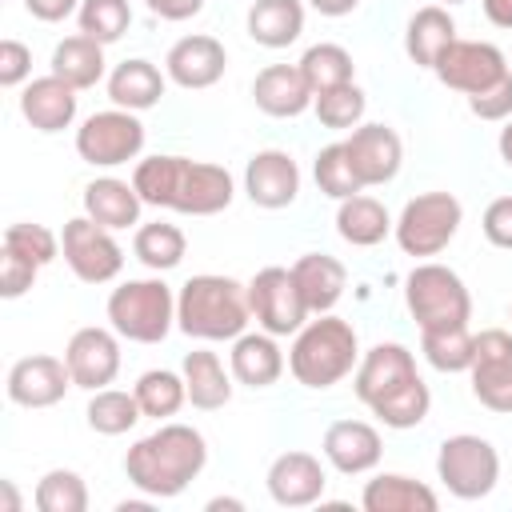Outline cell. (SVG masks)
Returning a JSON list of instances; mask_svg holds the SVG:
<instances>
[{
    "label": "cell",
    "mask_w": 512,
    "mask_h": 512,
    "mask_svg": "<svg viewBox=\"0 0 512 512\" xmlns=\"http://www.w3.org/2000/svg\"><path fill=\"white\" fill-rule=\"evenodd\" d=\"M76 24L84 36L100 40L104 48L116 44L128 24H132V4L128 0H80V12H76Z\"/></svg>",
    "instance_id": "42"
},
{
    "label": "cell",
    "mask_w": 512,
    "mask_h": 512,
    "mask_svg": "<svg viewBox=\"0 0 512 512\" xmlns=\"http://www.w3.org/2000/svg\"><path fill=\"white\" fill-rule=\"evenodd\" d=\"M320 452L340 476H364V472H372L380 464L384 440L368 420H332L324 428Z\"/></svg>",
    "instance_id": "21"
},
{
    "label": "cell",
    "mask_w": 512,
    "mask_h": 512,
    "mask_svg": "<svg viewBox=\"0 0 512 512\" xmlns=\"http://www.w3.org/2000/svg\"><path fill=\"white\" fill-rule=\"evenodd\" d=\"M312 112L324 128H336V132H352L356 124H364V112H368V96L364 88L352 80V84H340L332 92H320L312 100Z\"/></svg>",
    "instance_id": "41"
},
{
    "label": "cell",
    "mask_w": 512,
    "mask_h": 512,
    "mask_svg": "<svg viewBox=\"0 0 512 512\" xmlns=\"http://www.w3.org/2000/svg\"><path fill=\"white\" fill-rule=\"evenodd\" d=\"M432 72H436V80L444 88L464 92V96H476V92L492 88L496 80H504L512 72V64H508V56L496 44H488V40H460L456 36L440 52V60H436Z\"/></svg>",
    "instance_id": "12"
},
{
    "label": "cell",
    "mask_w": 512,
    "mask_h": 512,
    "mask_svg": "<svg viewBox=\"0 0 512 512\" xmlns=\"http://www.w3.org/2000/svg\"><path fill=\"white\" fill-rule=\"evenodd\" d=\"M252 308H248V284L220 276V272H200L180 284L176 292V328L192 340L216 344V340H236L248 332Z\"/></svg>",
    "instance_id": "3"
},
{
    "label": "cell",
    "mask_w": 512,
    "mask_h": 512,
    "mask_svg": "<svg viewBox=\"0 0 512 512\" xmlns=\"http://www.w3.org/2000/svg\"><path fill=\"white\" fill-rule=\"evenodd\" d=\"M480 8H484V16H488V24L512 28V0H480Z\"/></svg>",
    "instance_id": "51"
},
{
    "label": "cell",
    "mask_w": 512,
    "mask_h": 512,
    "mask_svg": "<svg viewBox=\"0 0 512 512\" xmlns=\"http://www.w3.org/2000/svg\"><path fill=\"white\" fill-rule=\"evenodd\" d=\"M140 416L144 412H140L136 392H124V388H96L92 400H88V408H84L88 428L100 432V436H124V432L136 428Z\"/></svg>",
    "instance_id": "35"
},
{
    "label": "cell",
    "mask_w": 512,
    "mask_h": 512,
    "mask_svg": "<svg viewBox=\"0 0 512 512\" xmlns=\"http://www.w3.org/2000/svg\"><path fill=\"white\" fill-rule=\"evenodd\" d=\"M356 364H360L356 328L332 312H320L316 320H308L288 348V372L304 388H332L344 376H352Z\"/></svg>",
    "instance_id": "4"
},
{
    "label": "cell",
    "mask_w": 512,
    "mask_h": 512,
    "mask_svg": "<svg viewBox=\"0 0 512 512\" xmlns=\"http://www.w3.org/2000/svg\"><path fill=\"white\" fill-rule=\"evenodd\" d=\"M452 40H456V20H452V12H448L444 4H424V8H416V12L408 16L404 52H408L412 64H420V68L432 72L436 60H440V52H444Z\"/></svg>",
    "instance_id": "29"
},
{
    "label": "cell",
    "mask_w": 512,
    "mask_h": 512,
    "mask_svg": "<svg viewBox=\"0 0 512 512\" xmlns=\"http://www.w3.org/2000/svg\"><path fill=\"white\" fill-rule=\"evenodd\" d=\"M24 8H28V16H36L44 24H60L80 12V0H24Z\"/></svg>",
    "instance_id": "49"
},
{
    "label": "cell",
    "mask_w": 512,
    "mask_h": 512,
    "mask_svg": "<svg viewBox=\"0 0 512 512\" xmlns=\"http://www.w3.org/2000/svg\"><path fill=\"white\" fill-rule=\"evenodd\" d=\"M284 352L276 344L272 332L256 328V332H240L232 340V352H228V368H232V380L244 384V388H272L280 376H284Z\"/></svg>",
    "instance_id": "24"
},
{
    "label": "cell",
    "mask_w": 512,
    "mask_h": 512,
    "mask_svg": "<svg viewBox=\"0 0 512 512\" xmlns=\"http://www.w3.org/2000/svg\"><path fill=\"white\" fill-rule=\"evenodd\" d=\"M32 80V48L20 40H0V84L24 88Z\"/></svg>",
    "instance_id": "47"
},
{
    "label": "cell",
    "mask_w": 512,
    "mask_h": 512,
    "mask_svg": "<svg viewBox=\"0 0 512 512\" xmlns=\"http://www.w3.org/2000/svg\"><path fill=\"white\" fill-rule=\"evenodd\" d=\"M36 272H40L36 260H28V256H20V252H12V248H4V252H0V296H4V300L24 296V292L36 284Z\"/></svg>",
    "instance_id": "45"
},
{
    "label": "cell",
    "mask_w": 512,
    "mask_h": 512,
    "mask_svg": "<svg viewBox=\"0 0 512 512\" xmlns=\"http://www.w3.org/2000/svg\"><path fill=\"white\" fill-rule=\"evenodd\" d=\"M392 224L396 220L388 216V208L376 196H364V192L340 200V208H336V232L352 248H376L392 232Z\"/></svg>",
    "instance_id": "32"
},
{
    "label": "cell",
    "mask_w": 512,
    "mask_h": 512,
    "mask_svg": "<svg viewBox=\"0 0 512 512\" xmlns=\"http://www.w3.org/2000/svg\"><path fill=\"white\" fill-rule=\"evenodd\" d=\"M228 68V48L208 36V32H192V36H180L168 56H164V72L176 88H188V92H200V88H212Z\"/></svg>",
    "instance_id": "17"
},
{
    "label": "cell",
    "mask_w": 512,
    "mask_h": 512,
    "mask_svg": "<svg viewBox=\"0 0 512 512\" xmlns=\"http://www.w3.org/2000/svg\"><path fill=\"white\" fill-rule=\"evenodd\" d=\"M420 352L436 372H468L476 356V336L464 328H436L420 332Z\"/></svg>",
    "instance_id": "38"
},
{
    "label": "cell",
    "mask_w": 512,
    "mask_h": 512,
    "mask_svg": "<svg viewBox=\"0 0 512 512\" xmlns=\"http://www.w3.org/2000/svg\"><path fill=\"white\" fill-rule=\"evenodd\" d=\"M132 252H136V260H140L144 268H152V272H168V268H176V264L184 260L188 240H184V232H180L176 224H168V220H152V224H140V228H136V236H132Z\"/></svg>",
    "instance_id": "37"
},
{
    "label": "cell",
    "mask_w": 512,
    "mask_h": 512,
    "mask_svg": "<svg viewBox=\"0 0 512 512\" xmlns=\"http://www.w3.org/2000/svg\"><path fill=\"white\" fill-rule=\"evenodd\" d=\"M308 4H312L320 16H332V20H336V16L356 12V4H360V0H308Z\"/></svg>",
    "instance_id": "52"
},
{
    "label": "cell",
    "mask_w": 512,
    "mask_h": 512,
    "mask_svg": "<svg viewBox=\"0 0 512 512\" xmlns=\"http://www.w3.org/2000/svg\"><path fill=\"white\" fill-rule=\"evenodd\" d=\"M404 304L420 332L464 328L472 320V296H468L460 272H452L448 264H436V260H420L404 276Z\"/></svg>",
    "instance_id": "6"
},
{
    "label": "cell",
    "mask_w": 512,
    "mask_h": 512,
    "mask_svg": "<svg viewBox=\"0 0 512 512\" xmlns=\"http://www.w3.org/2000/svg\"><path fill=\"white\" fill-rule=\"evenodd\" d=\"M508 64H512V60H508Z\"/></svg>",
    "instance_id": "58"
},
{
    "label": "cell",
    "mask_w": 512,
    "mask_h": 512,
    "mask_svg": "<svg viewBox=\"0 0 512 512\" xmlns=\"http://www.w3.org/2000/svg\"><path fill=\"white\" fill-rule=\"evenodd\" d=\"M180 160L184 156H144L132 172V188L140 192L144 204L152 208H168L172 192H176V176H180Z\"/></svg>",
    "instance_id": "43"
},
{
    "label": "cell",
    "mask_w": 512,
    "mask_h": 512,
    "mask_svg": "<svg viewBox=\"0 0 512 512\" xmlns=\"http://www.w3.org/2000/svg\"><path fill=\"white\" fill-rule=\"evenodd\" d=\"M480 228H484L488 244H496V248L512 252V196H496V200L484 208Z\"/></svg>",
    "instance_id": "48"
},
{
    "label": "cell",
    "mask_w": 512,
    "mask_h": 512,
    "mask_svg": "<svg viewBox=\"0 0 512 512\" xmlns=\"http://www.w3.org/2000/svg\"><path fill=\"white\" fill-rule=\"evenodd\" d=\"M248 308L256 328L272 336H296L312 316L292 268H280V264H268L248 280Z\"/></svg>",
    "instance_id": "10"
},
{
    "label": "cell",
    "mask_w": 512,
    "mask_h": 512,
    "mask_svg": "<svg viewBox=\"0 0 512 512\" xmlns=\"http://www.w3.org/2000/svg\"><path fill=\"white\" fill-rule=\"evenodd\" d=\"M292 276H296L300 296H304V304H308L312 316L332 312L340 304L344 288H348V268L336 256H328V252H304L292 264Z\"/></svg>",
    "instance_id": "27"
},
{
    "label": "cell",
    "mask_w": 512,
    "mask_h": 512,
    "mask_svg": "<svg viewBox=\"0 0 512 512\" xmlns=\"http://www.w3.org/2000/svg\"><path fill=\"white\" fill-rule=\"evenodd\" d=\"M296 64H300V72H304V80H308L312 96L332 92V88H340V84H352V76H356L352 52H348V48H340V44H328V40H324V44L304 48V56H300Z\"/></svg>",
    "instance_id": "36"
},
{
    "label": "cell",
    "mask_w": 512,
    "mask_h": 512,
    "mask_svg": "<svg viewBox=\"0 0 512 512\" xmlns=\"http://www.w3.org/2000/svg\"><path fill=\"white\" fill-rule=\"evenodd\" d=\"M40 512H88V484L72 468H48L32 492Z\"/></svg>",
    "instance_id": "39"
},
{
    "label": "cell",
    "mask_w": 512,
    "mask_h": 512,
    "mask_svg": "<svg viewBox=\"0 0 512 512\" xmlns=\"http://www.w3.org/2000/svg\"><path fill=\"white\" fill-rule=\"evenodd\" d=\"M76 108H80V96L68 80H60L56 72L48 76H36L20 88V116L36 128V132H64L72 128L76 120Z\"/></svg>",
    "instance_id": "22"
},
{
    "label": "cell",
    "mask_w": 512,
    "mask_h": 512,
    "mask_svg": "<svg viewBox=\"0 0 512 512\" xmlns=\"http://www.w3.org/2000/svg\"><path fill=\"white\" fill-rule=\"evenodd\" d=\"M0 488H4V508H8V512H16V508H20V500H16V492H12V480H4Z\"/></svg>",
    "instance_id": "55"
},
{
    "label": "cell",
    "mask_w": 512,
    "mask_h": 512,
    "mask_svg": "<svg viewBox=\"0 0 512 512\" xmlns=\"http://www.w3.org/2000/svg\"><path fill=\"white\" fill-rule=\"evenodd\" d=\"M264 484L280 508H308V504L324 500L328 472H324L320 456H312V452H280L268 464Z\"/></svg>",
    "instance_id": "19"
},
{
    "label": "cell",
    "mask_w": 512,
    "mask_h": 512,
    "mask_svg": "<svg viewBox=\"0 0 512 512\" xmlns=\"http://www.w3.org/2000/svg\"><path fill=\"white\" fill-rule=\"evenodd\" d=\"M4 388H8V400L20 404V408H52L76 384H72V372H68V364L60 356H44L40 352V356L16 360L8 368V384Z\"/></svg>",
    "instance_id": "18"
},
{
    "label": "cell",
    "mask_w": 512,
    "mask_h": 512,
    "mask_svg": "<svg viewBox=\"0 0 512 512\" xmlns=\"http://www.w3.org/2000/svg\"><path fill=\"white\" fill-rule=\"evenodd\" d=\"M344 152H348V160H352V168H356L364 188L396 180L400 160H404V144H400L396 128H388V124H356L344 136Z\"/></svg>",
    "instance_id": "16"
},
{
    "label": "cell",
    "mask_w": 512,
    "mask_h": 512,
    "mask_svg": "<svg viewBox=\"0 0 512 512\" xmlns=\"http://www.w3.org/2000/svg\"><path fill=\"white\" fill-rule=\"evenodd\" d=\"M236 196V180L224 164H208V160H180V176H176V192H172V212L180 216H216L232 204Z\"/></svg>",
    "instance_id": "15"
},
{
    "label": "cell",
    "mask_w": 512,
    "mask_h": 512,
    "mask_svg": "<svg viewBox=\"0 0 512 512\" xmlns=\"http://www.w3.org/2000/svg\"><path fill=\"white\" fill-rule=\"evenodd\" d=\"M436 480L456 500H484L500 480V452L476 432H456L436 452Z\"/></svg>",
    "instance_id": "8"
},
{
    "label": "cell",
    "mask_w": 512,
    "mask_h": 512,
    "mask_svg": "<svg viewBox=\"0 0 512 512\" xmlns=\"http://www.w3.org/2000/svg\"><path fill=\"white\" fill-rule=\"evenodd\" d=\"M460 224H464V208L452 192H420L400 208L392 236L404 256L428 260V256H440L456 240Z\"/></svg>",
    "instance_id": "7"
},
{
    "label": "cell",
    "mask_w": 512,
    "mask_h": 512,
    "mask_svg": "<svg viewBox=\"0 0 512 512\" xmlns=\"http://www.w3.org/2000/svg\"><path fill=\"white\" fill-rule=\"evenodd\" d=\"M208 464V440L200 428L168 420L156 432L140 436L124 452V476L132 488H140L148 500H172L180 496Z\"/></svg>",
    "instance_id": "2"
},
{
    "label": "cell",
    "mask_w": 512,
    "mask_h": 512,
    "mask_svg": "<svg viewBox=\"0 0 512 512\" xmlns=\"http://www.w3.org/2000/svg\"><path fill=\"white\" fill-rule=\"evenodd\" d=\"M472 396L500 416H512V332L504 328H484L476 336V356H472Z\"/></svg>",
    "instance_id": "13"
},
{
    "label": "cell",
    "mask_w": 512,
    "mask_h": 512,
    "mask_svg": "<svg viewBox=\"0 0 512 512\" xmlns=\"http://www.w3.org/2000/svg\"><path fill=\"white\" fill-rule=\"evenodd\" d=\"M440 4H444V8H452V4H464V0H440Z\"/></svg>",
    "instance_id": "56"
},
{
    "label": "cell",
    "mask_w": 512,
    "mask_h": 512,
    "mask_svg": "<svg viewBox=\"0 0 512 512\" xmlns=\"http://www.w3.org/2000/svg\"><path fill=\"white\" fill-rule=\"evenodd\" d=\"M220 508H232V512H240L244 504H240V500H232V496H216V500H208V512H220Z\"/></svg>",
    "instance_id": "54"
},
{
    "label": "cell",
    "mask_w": 512,
    "mask_h": 512,
    "mask_svg": "<svg viewBox=\"0 0 512 512\" xmlns=\"http://www.w3.org/2000/svg\"><path fill=\"white\" fill-rule=\"evenodd\" d=\"M132 392L140 400V412L152 416V420H168V416H176L188 404L184 372H172V368H148V372H140V380L132 384Z\"/></svg>",
    "instance_id": "34"
},
{
    "label": "cell",
    "mask_w": 512,
    "mask_h": 512,
    "mask_svg": "<svg viewBox=\"0 0 512 512\" xmlns=\"http://www.w3.org/2000/svg\"><path fill=\"white\" fill-rule=\"evenodd\" d=\"M64 364L72 372V384L84 392L108 388L120 376V332L116 328H76L68 348H64Z\"/></svg>",
    "instance_id": "14"
},
{
    "label": "cell",
    "mask_w": 512,
    "mask_h": 512,
    "mask_svg": "<svg viewBox=\"0 0 512 512\" xmlns=\"http://www.w3.org/2000/svg\"><path fill=\"white\" fill-rule=\"evenodd\" d=\"M508 316H512V308H508Z\"/></svg>",
    "instance_id": "57"
},
{
    "label": "cell",
    "mask_w": 512,
    "mask_h": 512,
    "mask_svg": "<svg viewBox=\"0 0 512 512\" xmlns=\"http://www.w3.org/2000/svg\"><path fill=\"white\" fill-rule=\"evenodd\" d=\"M312 176H316V188H320L324 196H332L336 204L348 200V196H356V192H364V184H360V176H356V168H352V160H348V152H344V140L324 144V148L316 152Z\"/></svg>",
    "instance_id": "40"
},
{
    "label": "cell",
    "mask_w": 512,
    "mask_h": 512,
    "mask_svg": "<svg viewBox=\"0 0 512 512\" xmlns=\"http://www.w3.org/2000/svg\"><path fill=\"white\" fill-rule=\"evenodd\" d=\"M4 248L20 252V256H28V260H36L44 268V264H52L60 256V236L52 228H44V224L20 220V224H8L4 228Z\"/></svg>",
    "instance_id": "44"
},
{
    "label": "cell",
    "mask_w": 512,
    "mask_h": 512,
    "mask_svg": "<svg viewBox=\"0 0 512 512\" xmlns=\"http://www.w3.org/2000/svg\"><path fill=\"white\" fill-rule=\"evenodd\" d=\"M108 324L120 332V340L160 344L176 328V292L160 276L124 280L108 296Z\"/></svg>",
    "instance_id": "5"
},
{
    "label": "cell",
    "mask_w": 512,
    "mask_h": 512,
    "mask_svg": "<svg viewBox=\"0 0 512 512\" xmlns=\"http://www.w3.org/2000/svg\"><path fill=\"white\" fill-rule=\"evenodd\" d=\"M60 256L84 284H108L124 268V248L116 244L112 228L96 224L92 216H72L60 232Z\"/></svg>",
    "instance_id": "11"
},
{
    "label": "cell",
    "mask_w": 512,
    "mask_h": 512,
    "mask_svg": "<svg viewBox=\"0 0 512 512\" xmlns=\"http://www.w3.org/2000/svg\"><path fill=\"white\" fill-rule=\"evenodd\" d=\"M244 192L256 208H288L300 196V168L284 148H260L244 168Z\"/></svg>",
    "instance_id": "20"
},
{
    "label": "cell",
    "mask_w": 512,
    "mask_h": 512,
    "mask_svg": "<svg viewBox=\"0 0 512 512\" xmlns=\"http://www.w3.org/2000/svg\"><path fill=\"white\" fill-rule=\"evenodd\" d=\"M352 388H356V400L384 428L404 432V428H416L428 420L432 392H428L424 376L416 372V356L396 340H380L368 352H360Z\"/></svg>",
    "instance_id": "1"
},
{
    "label": "cell",
    "mask_w": 512,
    "mask_h": 512,
    "mask_svg": "<svg viewBox=\"0 0 512 512\" xmlns=\"http://www.w3.org/2000/svg\"><path fill=\"white\" fill-rule=\"evenodd\" d=\"M140 192L132 188V180L120 176H96L92 184H84V216H92L96 224L120 232V228H136L140 224Z\"/></svg>",
    "instance_id": "26"
},
{
    "label": "cell",
    "mask_w": 512,
    "mask_h": 512,
    "mask_svg": "<svg viewBox=\"0 0 512 512\" xmlns=\"http://www.w3.org/2000/svg\"><path fill=\"white\" fill-rule=\"evenodd\" d=\"M184 384H188V404L200 412H216L232 400V368H224V360L208 348H192L180 364Z\"/></svg>",
    "instance_id": "30"
},
{
    "label": "cell",
    "mask_w": 512,
    "mask_h": 512,
    "mask_svg": "<svg viewBox=\"0 0 512 512\" xmlns=\"http://www.w3.org/2000/svg\"><path fill=\"white\" fill-rule=\"evenodd\" d=\"M168 88V72H160L152 60L144 56H132V60H120L112 72H108V100L116 108H128V112H148L160 104Z\"/></svg>",
    "instance_id": "25"
},
{
    "label": "cell",
    "mask_w": 512,
    "mask_h": 512,
    "mask_svg": "<svg viewBox=\"0 0 512 512\" xmlns=\"http://www.w3.org/2000/svg\"><path fill=\"white\" fill-rule=\"evenodd\" d=\"M496 148H500V160L512 168V120H504V128H500V140H496Z\"/></svg>",
    "instance_id": "53"
},
{
    "label": "cell",
    "mask_w": 512,
    "mask_h": 512,
    "mask_svg": "<svg viewBox=\"0 0 512 512\" xmlns=\"http://www.w3.org/2000/svg\"><path fill=\"white\" fill-rule=\"evenodd\" d=\"M144 4H148V12L160 16V20H192V16H200V8H204V0H144Z\"/></svg>",
    "instance_id": "50"
},
{
    "label": "cell",
    "mask_w": 512,
    "mask_h": 512,
    "mask_svg": "<svg viewBox=\"0 0 512 512\" xmlns=\"http://www.w3.org/2000/svg\"><path fill=\"white\" fill-rule=\"evenodd\" d=\"M144 152V124L140 112L128 108H104L92 112L80 128H76V156L92 168H120L128 160H136Z\"/></svg>",
    "instance_id": "9"
},
{
    "label": "cell",
    "mask_w": 512,
    "mask_h": 512,
    "mask_svg": "<svg viewBox=\"0 0 512 512\" xmlns=\"http://www.w3.org/2000/svg\"><path fill=\"white\" fill-rule=\"evenodd\" d=\"M252 100L264 116H276V120H292L300 112L312 108V88L300 72V64H268L256 72L252 80Z\"/></svg>",
    "instance_id": "23"
},
{
    "label": "cell",
    "mask_w": 512,
    "mask_h": 512,
    "mask_svg": "<svg viewBox=\"0 0 512 512\" xmlns=\"http://www.w3.org/2000/svg\"><path fill=\"white\" fill-rule=\"evenodd\" d=\"M104 44L100 40H92V36H84V32H76V36H64L56 48H52V72L60 76V80H68L76 92H84V88H96L100 80H104Z\"/></svg>",
    "instance_id": "33"
},
{
    "label": "cell",
    "mask_w": 512,
    "mask_h": 512,
    "mask_svg": "<svg viewBox=\"0 0 512 512\" xmlns=\"http://www.w3.org/2000/svg\"><path fill=\"white\" fill-rule=\"evenodd\" d=\"M244 28L260 48H288L304 32V0H252Z\"/></svg>",
    "instance_id": "31"
},
{
    "label": "cell",
    "mask_w": 512,
    "mask_h": 512,
    "mask_svg": "<svg viewBox=\"0 0 512 512\" xmlns=\"http://www.w3.org/2000/svg\"><path fill=\"white\" fill-rule=\"evenodd\" d=\"M360 504L364 512H436L440 496L424 480H412L404 472H380L364 484Z\"/></svg>",
    "instance_id": "28"
},
{
    "label": "cell",
    "mask_w": 512,
    "mask_h": 512,
    "mask_svg": "<svg viewBox=\"0 0 512 512\" xmlns=\"http://www.w3.org/2000/svg\"><path fill=\"white\" fill-rule=\"evenodd\" d=\"M468 108H472V116H480V120H488V124L512 120V72H508L504 80H496L492 88L468 96Z\"/></svg>",
    "instance_id": "46"
}]
</instances>
